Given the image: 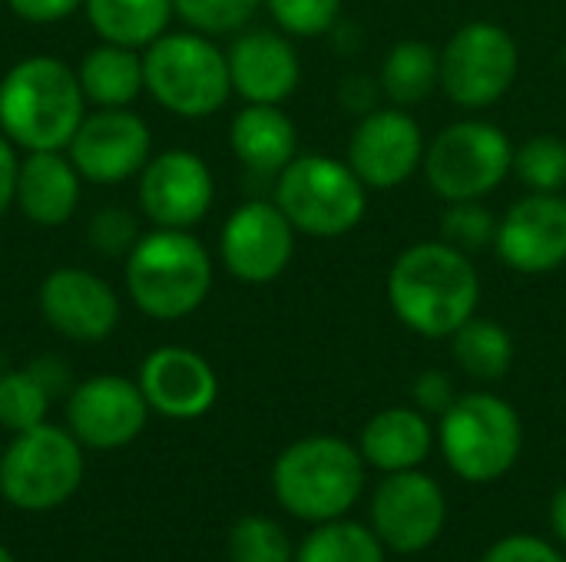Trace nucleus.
<instances>
[{"mask_svg":"<svg viewBox=\"0 0 566 562\" xmlns=\"http://www.w3.org/2000/svg\"><path fill=\"white\" fill-rule=\"evenodd\" d=\"M388 305L408 331L444 341L478 315L481 275L461 248L441 238L415 242L388 268Z\"/></svg>","mask_w":566,"mask_h":562,"instance_id":"nucleus-1","label":"nucleus"},{"mask_svg":"<svg viewBox=\"0 0 566 562\" xmlns=\"http://www.w3.org/2000/svg\"><path fill=\"white\" fill-rule=\"evenodd\" d=\"M83 116L80 76L56 56H23L0 79V132L17 149H66Z\"/></svg>","mask_w":566,"mask_h":562,"instance_id":"nucleus-2","label":"nucleus"},{"mask_svg":"<svg viewBox=\"0 0 566 562\" xmlns=\"http://www.w3.org/2000/svg\"><path fill=\"white\" fill-rule=\"evenodd\" d=\"M272 490L282 510L305 523L342 520L365 490V457L342 437H302L279 454Z\"/></svg>","mask_w":566,"mask_h":562,"instance_id":"nucleus-3","label":"nucleus"},{"mask_svg":"<svg viewBox=\"0 0 566 562\" xmlns=\"http://www.w3.org/2000/svg\"><path fill=\"white\" fill-rule=\"evenodd\" d=\"M126 291L146 318L179 321L209 298L212 258L189 229H156L126 255Z\"/></svg>","mask_w":566,"mask_h":562,"instance_id":"nucleus-4","label":"nucleus"},{"mask_svg":"<svg viewBox=\"0 0 566 562\" xmlns=\"http://www.w3.org/2000/svg\"><path fill=\"white\" fill-rule=\"evenodd\" d=\"M146 93L182 119L216 116L232 96L226 53L199 30L163 33L143 53Z\"/></svg>","mask_w":566,"mask_h":562,"instance_id":"nucleus-5","label":"nucleus"},{"mask_svg":"<svg viewBox=\"0 0 566 562\" xmlns=\"http://www.w3.org/2000/svg\"><path fill=\"white\" fill-rule=\"evenodd\" d=\"M275 205L308 238H342L361 225L368 189L345 159L298 152L275 176Z\"/></svg>","mask_w":566,"mask_h":562,"instance_id":"nucleus-6","label":"nucleus"},{"mask_svg":"<svg viewBox=\"0 0 566 562\" xmlns=\"http://www.w3.org/2000/svg\"><path fill=\"white\" fill-rule=\"evenodd\" d=\"M438 444L448 467L468 484H494L514 470L524 427L517 411L488 391L461 394L444 414L438 427Z\"/></svg>","mask_w":566,"mask_h":562,"instance_id":"nucleus-7","label":"nucleus"},{"mask_svg":"<svg viewBox=\"0 0 566 562\" xmlns=\"http://www.w3.org/2000/svg\"><path fill=\"white\" fill-rule=\"evenodd\" d=\"M424 179L444 202H474L514 176V142L488 119H458L424 149Z\"/></svg>","mask_w":566,"mask_h":562,"instance_id":"nucleus-8","label":"nucleus"},{"mask_svg":"<svg viewBox=\"0 0 566 562\" xmlns=\"http://www.w3.org/2000/svg\"><path fill=\"white\" fill-rule=\"evenodd\" d=\"M83 444L53 424L13 434L0 457V494L17 510H53L83 484Z\"/></svg>","mask_w":566,"mask_h":562,"instance_id":"nucleus-9","label":"nucleus"},{"mask_svg":"<svg viewBox=\"0 0 566 562\" xmlns=\"http://www.w3.org/2000/svg\"><path fill=\"white\" fill-rule=\"evenodd\" d=\"M517 73V40L494 20H468L441 46V89L461 109L494 106L511 93Z\"/></svg>","mask_w":566,"mask_h":562,"instance_id":"nucleus-10","label":"nucleus"},{"mask_svg":"<svg viewBox=\"0 0 566 562\" xmlns=\"http://www.w3.org/2000/svg\"><path fill=\"white\" fill-rule=\"evenodd\" d=\"M424 132L405 106H378L358 116L345 162L365 182V189H398L424 166Z\"/></svg>","mask_w":566,"mask_h":562,"instance_id":"nucleus-11","label":"nucleus"},{"mask_svg":"<svg viewBox=\"0 0 566 562\" xmlns=\"http://www.w3.org/2000/svg\"><path fill=\"white\" fill-rule=\"evenodd\" d=\"M295 235V225L275 202L249 199L229 212L219 232V255L232 278L245 285H269L292 265Z\"/></svg>","mask_w":566,"mask_h":562,"instance_id":"nucleus-12","label":"nucleus"},{"mask_svg":"<svg viewBox=\"0 0 566 562\" xmlns=\"http://www.w3.org/2000/svg\"><path fill=\"white\" fill-rule=\"evenodd\" d=\"M444 520V490L418 467L385 474L371 497V530L395 553H424L441 537Z\"/></svg>","mask_w":566,"mask_h":562,"instance_id":"nucleus-13","label":"nucleus"},{"mask_svg":"<svg viewBox=\"0 0 566 562\" xmlns=\"http://www.w3.org/2000/svg\"><path fill=\"white\" fill-rule=\"evenodd\" d=\"M66 156L83 179L116 185L139 176L153 159V132L133 109H96L83 116Z\"/></svg>","mask_w":566,"mask_h":562,"instance_id":"nucleus-14","label":"nucleus"},{"mask_svg":"<svg viewBox=\"0 0 566 562\" xmlns=\"http://www.w3.org/2000/svg\"><path fill=\"white\" fill-rule=\"evenodd\" d=\"M497 258L517 275H551L566 265V199L527 192L507 205L494 242Z\"/></svg>","mask_w":566,"mask_h":562,"instance_id":"nucleus-15","label":"nucleus"},{"mask_svg":"<svg viewBox=\"0 0 566 562\" xmlns=\"http://www.w3.org/2000/svg\"><path fill=\"white\" fill-rule=\"evenodd\" d=\"M216 199V179L199 152L166 149L139 172V209L156 229L199 225Z\"/></svg>","mask_w":566,"mask_h":562,"instance_id":"nucleus-16","label":"nucleus"},{"mask_svg":"<svg viewBox=\"0 0 566 562\" xmlns=\"http://www.w3.org/2000/svg\"><path fill=\"white\" fill-rule=\"evenodd\" d=\"M149 417V404L129 378L96 374L76 384L66 397L70 434L93 450H116L133 444Z\"/></svg>","mask_w":566,"mask_h":562,"instance_id":"nucleus-17","label":"nucleus"},{"mask_svg":"<svg viewBox=\"0 0 566 562\" xmlns=\"http://www.w3.org/2000/svg\"><path fill=\"white\" fill-rule=\"evenodd\" d=\"M36 308H40V318L56 335L80 341V344L106 341L116 331L119 315H123V305L113 285L73 265L53 268L40 282Z\"/></svg>","mask_w":566,"mask_h":562,"instance_id":"nucleus-18","label":"nucleus"},{"mask_svg":"<svg viewBox=\"0 0 566 562\" xmlns=\"http://www.w3.org/2000/svg\"><path fill=\"white\" fill-rule=\"evenodd\" d=\"M136 384L149 411L169 421H196L209 414L219 397V378L212 364L199 351L179 344H166L146 354Z\"/></svg>","mask_w":566,"mask_h":562,"instance_id":"nucleus-19","label":"nucleus"},{"mask_svg":"<svg viewBox=\"0 0 566 562\" xmlns=\"http://www.w3.org/2000/svg\"><path fill=\"white\" fill-rule=\"evenodd\" d=\"M232 93L245 103L282 106L302 83V60L289 33L279 30H249L235 36L226 53Z\"/></svg>","mask_w":566,"mask_h":562,"instance_id":"nucleus-20","label":"nucleus"},{"mask_svg":"<svg viewBox=\"0 0 566 562\" xmlns=\"http://www.w3.org/2000/svg\"><path fill=\"white\" fill-rule=\"evenodd\" d=\"M80 172L60 149L27 152L17 169L13 205L40 229H60L80 205Z\"/></svg>","mask_w":566,"mask_h":562,"instance_id":"nucleus-21","label":"nucleus"},{"mask_svg":"<svg viewBox=\"0 0 566 562\" xmlns=\"http://www.w3.org/2000/svg\"><path fill=\"white\" fill-rule=\"evenodd\" d=\"M229 146L245 169L279 176L298 156V129L282 106L245 103L229 123Z\"/></svg>","mask_w":566,"mask_h":562,"instance_id":"nucleus-22","label":"nucleus"},{"mask_svg":"<svg viewBox=\"0 0 566 562\" xmlns=\"http://www.w3.org/2000/svg\"><path fill=\"white\" fill-rule=\"evenodd\" d=\"M434 447V431L424 411L418 407H388L375 414L358 441V450L368 467L381 474L415 470L428 460Z\"/></svg>","mask_w":566,"mask_h":562,"instance_id":"nucleus-23","label":"nucleus"},{"mask_svg":"<svg viewBox=\"0 0 566 562\" xmlns=\"http://www.w3.org/2000/svg\"><path fill=\"white\" fill-rule=\"evenodd\" d=\"M76 76L86 103H93L96 109H126L146 89L143 56L133 46H119V43L93 46L80 60Z\"/></svg>","mask_w":566,"mask_h":562,"instance_id":"nucleus-24","label":"nucleus"},{"mask_svg":"<svg viewBox=\"0 0 566 562\" xmlns=\"http://www.w3.org/2000/svg\"><path fill=\"white\" fill-rule=\"evenodd\" d=\"M86 20L103 43L146 50L176 13L172 0H83Z\"/></svg>","mask_w":566,"mask_h":562,"instance_id":"nucleus-25","label":"nucleus"},{"mask_svg":"<svg viewBox=\"0 0 566 562\" xmlns=\"http://www.w3.org/2000/svg\"><path fill=\"white\" fill-rule=\"evenodd\" d=\"M381 93L391 106H418L441 86V50L428 40H398L378 73Z\"/></svg>","mask_w":566,"mask_h":562,"instance_id":"nucleus-26","label":"nucleus"},{"mask_svg":"<svg viewBox=\"0 0 566 562\" xmlns=\"http://www.w3.org/2000/svg\"><path fill=\"white\" fill-rule=\"evenodd\" d=\"M454 364L474 381H501L514 364V338L494 318H471L451 338Z\"/></svg>","mask_w":566,"mask_h":562,"instance_id":"nucleus-27","label":"nucleus"},{"mask_svg":"<svg viewBox=\"0 0 566 562\" xmlns=\"http://www.w3.org/2000/svg\"><path fill=\"white\" fill-rule=\"evenodd\" d=\"M295 562H385V543L375 530L352 520L315 523L295 550Z\"/></svg>","mask_w":566,"mask_h":562,"instance_id":"nucleus-28","label":"nucleus"},{"mask_svg":"<svg viewBox=\"0 0 566 562\" xmlns=\"http://www.w3.org/2000/svg\"><path fill=\"white\" fill-rule=\"evenodd\" d=\"M514 176L531 192H564L566 139L554 132H537L521 146H514Z\"/></svg>","mask_w":566,"mask_h":562,"instance_id":"nucleus-29","label":"nucleus"},{"mask_svg":"<svg viewBox=\"0 0 566 562\" xmlns=\"http://www.w3.org/2000/svg\"><path fill=\"white\" fill-rule=\"evenodd\" d=\"M50 397L53 394L30 368L0 374V427H7L10 434H23L30 427L46 424Z\"/></svg>","mask_w":566,"mask_h":562,"instance_id":"nucleus-30","label":"nucleus"},{"mask_svg":"<svg viewBox=\"0 0 566 562\" xmlns=\"http://www.w3.org/2000/svg\"><path fill=\"white\" fill-rule=\"evenodd\" d=\"M497 225H501V215H494L484 205V199L448 202V209L441 215V242L461 248L464 255H481V252L494 248Z\"/></svg>","mask_w":566,"mask_h":562,"instance_id":"nucleus-31","label":"nucleus"},{"mask_svg":"<svg viewBox=\"0 0 566 562\" xmlns=\"http://www.w3.org/2000/svg\"><path fill=\"white\" fill-rule=\"evenodd\" d=\"M232 562H295L289 533L269 517H242L229 530Z\"/></svg>","mask_w":566,"mask_h":562,"instance_id":"nucleus-32","label":"nucleus"},{"mask_svg":"<svg viewBox=\"0 0 566 562\" xmlns=\"http://www.w3.org/2000/svg\"><path fill=\"white\" fill-rule=\"evenodd\" d=\"M262 3L265 0H172L182 23L206 36L242 30Z\"/></svg>","mask_w":566,"mask_h":562,"instance_id":"nucleus-33","label":"nucleus"},{"mask_svg":"<svg viewBox=\"0 0 566 562\" xmlns=\"http://www.w3.org/2000/svg\"><path fill=\"white\" fill-rule=\"evenodd\" d=\"M265 7L282 33L302 40L332 33L342 17V0H265Z\"/></svg>","mask_w":566,"mask_h":562,"instance_id":"nucleus-34","label":"nucleus"},{"mask_svg":"<svg viewBox=\"0 0 566 562\" xmlns=\"http://www.w3.org/2000/svg\"><path fill=\"white\" fill-rule=\"evenodd\" d=\"M86 235H90V245H93L96 252H106V255H119V252L129 255V248H133L136 238H139V235H136V222L129 219L126 209H99V212L90 219Z\"/></svg>","mask_w":566,"mask_h":562,"instance_id":"nucleus-35","label":"nucleus"},{"mask_svg":"<svg viewBox=\"0 0 566 562\" xmlns=\"http://www.w3.org/2000/svg\"><path fill=\"white\" fill-rule=\"evenodd\" d=\"M481 562H566L557 547H551L541 537L531 533H514L497 540Z\"/></svg>","mask_w":566,"mask_h":562,"instance_id":"nucleus-36","label":"nucleus"},{"mask_svg":"<svg viewBox=\"0 0 566 562\" xmlns=\"http://www.w3.org/2000/svg\"><path fill=\"white\" fill-rule=\"evenodd\" d=\"M411 394H415L418 411L434 414V417H441V414L458 401V391H454L451 374H448V371H438V368L421 371L418 381H415V388H411Z\"/></svg>","mask_w":566,"mask_h":562,"instance_id":"nucleus-37","label":"nucleus"},{"mask_svg":"<svg viewBox=\"0 0 566 562\" xmlns=\"http://www.w3.org/2000/svg\"><path fill=\"white\" fill-rule=\"evenodd\" d=\"M342 106L352 113V116H365V113H371V109H378L381 103V83L375 79V76H368V73H352V76H345L342 79Z\"/></svg>","mask_w":566,"mask_h":562,"instance_id":"nucleus-38","label":"nucleus"},{"mask_svg":"<svg viewBox=\"0 0 566 562\" xmlns=\"http://www.w3.org/2000/svg\"><path fill=\"white\" fill-rule=\"evenodd\" d=\"M7 7L27 23H56L83 7V0H7Z\"/></svg>","mask_w":566,"mask_h":562,"instance_id":"nucleus-39","label":"nucleus"},{"mask_svg":"<svg viewBox=\"0 0 566 562\" xmlns=\"http://www.w3.org/2000/svg\"><path fill=\"white\" fill-rule=\"evenodd\" d=\"M17 146L0 132V215L13 205V192H17Z\"/></svg>","mask_w":566,"mask_h":562,"instance_id":"nucleus-40","label":"nucleus"},{"mask_svg":"<svg viewBox=\"0 0 566 562\" xmlns=\"http://www.w3.org/2000/svg\"><path fill=\"white\" fill-rule=\"evenodd\" d=\"M551 523L557 530V537L566 543V484L554 494V503H551Z\"/></svg>","mask_w":566,"mask_h":562,"instance_id":"nucleus-41","label":"nucleus"},{"mask_svg":"<svg viewBox=\"0 0 566 562\" xmlns=\"http://www.w3.org/2000/svg\"><path fill=\"white\" fill-rule=\"evenodd\" d=\"M0 562H13V556L7 553V547H0Z\"/></svg>","mask_w":566,"mask_h":562,"instance_id":"nucleus-42","label":"nucleus"}]
</instances>
